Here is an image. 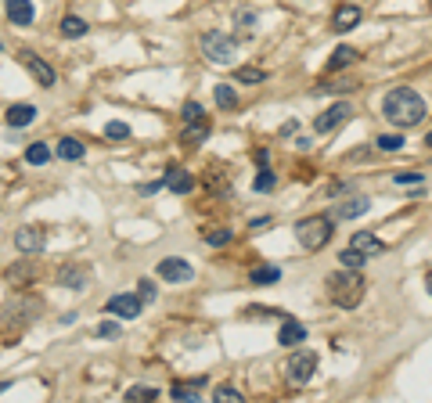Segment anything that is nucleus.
I'll use <instances>...</instances> for the list:
<instances>
[{"mask_svg": "<svg viewBox=\"0 0 432 403\" xmlns=\"http://www.w3.org/2000/svg\"><path fill=\"white\" fill-rule=\"evenodd\" d=\"M382 116L393 123V126H400V130H407V126H418L429 116V109H425V97L418 90L396 87V90H389L382 97Z\"/></svg>", "mask_w": 432, "mask_h": 403, "instance_id": "obj_1", "label": "nucleus"}, {"mask_svg": "<svg viewBox=\"0 0 432 403\" xmlns=\"http://www.w3.org/2000/svg\"><path fill=\"white\" fill-rule=\"evenodd\" d=\"M328 299L342 310H353L364 303V295H367V281H364V274L360 270H350V267H342L335 274H328Z\"/></svg>", "mask_w": 432, "mask_h": 403, "instance_id": "obj_2", "label": "nucleus"}, {"mask_svg": "<svg viewBox=\"0 0 432 403\" xmlns=\"http://www.w3.org/2000/svg\"><path fill=\"white\" fill-rule=\"evenodd\" d=\"M332 235H335V227H332V216H307V220H299L295 223V238H299V245L307 248V252H321L324 245L332 242Z\"/></svg>", "mask_w": 432, "mask_h": 403, "instance_id": "obj_3", "label": "nucleus"}, {"mask_svg": "<svg viewBox=\"0 0 432 403\" xmlns=\"http://www.w3.org/2000/svg\"><path fill=\"white\" fill-rule=\"evenodd\" d=\"M202 54L213 61V65H231L234 61V40L227 33H206L202 36Z\"/></svg>", "mask_w": 432, "mask_h": 403, "instance_id": "obj_4", "label": "nucleus"}, {"mask_svg": "<svg viewBox=\"0 0 432 403\" xmlns=\"http://www.w3.org/2000/svg\"><path fill=\"white\" fill-rule=\"evenodd\" d=\"M317 371V353L310 349H299L288 356V364H285V378H288V386H307V381L314 378Z\"/></svg>", "mask_w": 432, "mask_h": 403, "instance_id": "obj_5", "label": "nucleus"}, {"mask_svg": "<svg viewBox=\"0 0 432 403\" xmlns=\"http://www.w3.org/2000/svg\"><path fill=\"white\" fill-rule=\"evenodd\" d=\"M18 61L33 72V79L40 83V87H54V83H58V72H54L40 54H33V51H18Z\"/></svg>", "mask_w": 432, "mask_h": 403, "instance_id": "obj_6", "label": "nucleus"}, {"mask_svg": "<svg viewBox=\"0 0 432 403\" xmlns=\"http://www.w3.org/2000/svg\"><path fill=\"white\" fill-rule=\"evenodd\" d=\"M43 245H47L43 227L29 223V227H18V230H15V248L26 252V256H36V252H43Z\"/></svg>", "mask_w": 432, "mask_h": 403, "instance_id": "obj_7", "label": "nucleus"}, {"mask_svg": "<svg viewBox=\"0 0 432 403\" xmlns=\"http://www.w3.org/2000/svg\"><path fill=\"white\" fill-rule=\"evenodd\" d=\"M350 112H353V109H350L346 101H335L332 109H324V112L314 119V130H317V134H332V130H339V126L350 119Z\"/></svg>", "mask_w": 432, "mask_h": 403, "instance_id": "obj_8", "label": "nucleus"}, {"mask_svg": "<svg viewBox=\"0 0 432 403\" xmlns=\"http://www.w3.org/2000/svg\"><path fill=\"white\" fill-rule=\"evenodd\" d=\"M141 306H144V299L141 295H112V299H108V313L112 317H119V321H134V317H141Z\"/></svg>", "mask_w": 432, "mask_h": 403, "instance_id": "obj_9", "label": "nucleus"}, {"mask_svg": "<svg viewBox=\"0 0 432 403\" xmlns=\"http://www.w3.org/2000/svg\"><path fill=\"white\" fill-rule=\"evenodd\" d=\"M159 278H162V281H169V285H187V281L194 278V270H191V263H187V260L169 256V260H162V263H159Z\"/></svg>", "mask_w": 432, "mask_h": 403, "instance_id": "obj_10", "label": "nucleus"}, {"mask_svg": "<svg viewBox=\"0 0 432 403\" xmlns=\"http://www.w3.org/2000/svg\"><path fill=\"white\" fill-rule=\"evenodd\" d=\"M36 274H40V267H36V260L33 256H26V252H22V260L15 263V267H8V274H4V278H8V285H29L33 278H36Z\"/></svg>", "mask_w": 432, "mask_h": 403, "instance_id": "obj_11", "label": "nucleus"}, {"mask_svg": "<svg viewBox=\"0 0 432 403\" xmlns=\"http://www.w3.org/2000/svg\"><path fill=\"white\" fill-rule=\"evenodd\" d=\"M277 342L295 349L299 342H307V328H302L295 317H281V331H277Z\"/></svg>", "mask_w": 432, "mask_h": 403, "instance_id": "obj_12", "label": "nucleus"}, {"mask_svg": "<svg viewBox=\"0 0 432 403\" xmlns=\"http://www.w3.org/2000/svg\"><path fill=\"white\" fill-rule=\"evenodd\" d=\"M353 26H360V8L357 4H339L332 11V29L335 33H350Z\"/></svg>", "mask_w": 432, "mask_h": 403, "instance_id": "obj_13", "label": "nucleus"}, {"mask_svg": "<svg viewBox=\"0 0 432 403\" xmlns=\"http://www.w3.org/2000/svg\"><path fill=\"white\" fill-rule=\"evenodd\" d=\"M86 281H91V270L79 267V263H76V267L65 263V267L58 270V285H61V288H76V292H79V288H86Z\"/></svg>", "mask_w": 432, "mask_h": 403, "instance_id": "obj_14", "label": "nucleus"}, {"mask_svg": "<svg viewBox=\"0 0 432 403\" xmlns=\"http://www.w3.org/2000/svg\"><path fill=\"white\" fill-rule=\"evenodd\" d=\"M367 209H371V198H364V195H353V198H346V202H339L335 205V216L339 220H357V216H364Z\"/></svg>", "mask_w": 432, "mask_h": 403, "instance_id": "obj_15", "label": "nucleus"}, {"mask_svg": "<svg viewBox=\"0 0 432 403\" xmlns=\"http://www.w3.org/2000/svg\"><path fill=\"white\" fill-rule=\"evenodd\" d=\"M350 245H353L357 252H364V256H382V252H385V242L375 238L371 230H357V235L350 238Z\"/></svg>", "mask_w": 432, "mask_h": 403, "instance_id": "obj_16", "label": "nucleus"}, {"mask_svg": "<svg viewBox=\"0 0 432 403\" xmlns=\"http://www.w3.org/2000/svg\"><path fill=\"white\" fill-rule=\"evenodd\" d=\"M209 137V119L202 116V119H191L187 126H184V134H180V144L184 148H199L202 141Z\"/></svg>", "mask_w": 432, "mask_h": 403, "instance_id": "obj_17", "label": "nucleus"}, {"mask_svg": "<svg viewBox=\"0 0 432 403\" xmlns=\"http://www.w3.org/2000/svg\"><path fill=\"white\" fill-rule=\"evenodd\" d=\"M162 187H169L173 195H187V191L194 187V177L187 173V169H180V166H173L169 173H166V180H162Z\"/></svg>", "mask_w": 432, "mask_h": 403, "instance_id": "obj_18", "label": "nucleus"}, {"mask_svg": "<svg viewBox=\"0 0 432 403\" xmlns=\"http://www.w3.org/2000/svg\"><path fill=\"white\" fill-rule=\"evenodd\" d=\"M4 11H8V18L15 26H33V0H8L4 4Z\"/></svg>", "mask_w": 432, "mask_h": 403, "instance_id": "obj_19", "label": "nucleus"}, {"mask_svg": "<svg viewBox=\"0 0 432 403\" xmlns=\"http://www.w3.org/2000/svg\"><path fill=\"white\" fill-rule=\"evenodd\" d=\"M4 119H8V126H15V130H18V126H29V123L36 119V109H33V104H26V101H22V104H11Z\"/></svg>", "mask_w": 432, "mask_h": 403, "instance_id": "obj_20", "label": "nucleus"}, {"mask_svg": "<svg viewBox=\"0 0 432 403\" xmlns=\"http://www.w3.org/2000/svg\"><path fill=\"white\" fill-rule=\"evenodd\" d=\"M353 61H360V51H353V47H335L332 51V58H328V72H339V69H346V65H353Z\"/></svg>", "mask_w": 432, "mask_h": 403, "instance_id": "obj_21", "label": "nucleus"}, {"mask_svg": "<svg viewBox=\"0 0 432 403\" xmlns=\"http://www.w3.org/2000/svg\"><path fill=\"white\" fill-rule=\"evenodd\" d=\"M83 155H86L83 141H76V137H61V141H58V159H65V162H79Z\"/></svg>", "mask_w": 432, "mask_h": 403, "instance_id": "obj_22", "label": "nucleus"}, {"mask_svg": "<svg viewBox=\"0 0 432 403\" xmlns=\"http://www.w3.org/2000/svg\"><path fill=\"white\" fill-rule=\"evenodd\" d=\"M213 97H216V109H224V112H234L238 109V94H234L231 83H216Z\"/></svg>", "mask_w": 432, "mask_h": 403, "instance_id": "obj_23", "label": "nucleus"}, {"mask_svg": "<svg viewBox=\"0 0 432 403\" xmlns=\"http://www.w3.org/2000/svg\"><path fill=\"white\" fill-rule=\"evenodd\" d=\"M277 281H281V270L277 267H256L249 274V285H256V288H267V285H277Z\"/></svg>", "mask_w": 432, "mask_h": 403, "instance_id": "obj_24", "label": "nucleus"}, {"mask_svg": "<svg viewBox=\"0 0 432 403\" xmlns=\"http://www.w3.org/2000/svg\"><path fill=\"white\" fill-rule=\"evenodd\" d=\"M86 29H91V26H86L83 18H76V15H65V18H61V36H69V40L86 36Z\"/></svg>", "mask_w": 432, "mask_h": 403, "instance_id": "obj_25", "label": "nucleus"}, {"mask_svg": "<svg viewBox=\"0 0 432 403\" xmlns=\"http://www.w3.org/2000/svg\"><path fill=\"white\" fill-rule=\"evenodd\" d=\"M339 260H342V267H350V270H360V267L367 263V256H364V252H357L353 245H346V248L339 252Z\"/></svg>", "mask_w": 432, "mask_h": 403, "instance_id": "obj_26", "label": "nucleus"}, {"mask_svg": "<svg viewBox=\"0 0 432 403\" xmlns=\"http://www.w3.org/2000/svg\"><path fill=\"white\" fill-rule=\"evenodd\" d=\"M199 386H206V378L191 381V386H184V381H177V386H173V400H199Z\"/></svg>", "mask_w": 432, "mask_h": 403, "instance_id": "obj_27", "label": "nucleus"}, {"mask_svg": "<svg viewBox=\"0 0 432 403\" xmlns=\"http://www.w3.org/2000/svg\"><path fill=\"white\" fill-rule=\"evenodd\" d=\"M263 79H267V72L256 69V65H245V69L234 72V83H263Z\"/></svg>", "mask_w": 432, "mask_h": 403, "instance_id": "obj_28", "label": "nucleus"}, {"mask_svg": "<svg viewBox=\"0 0 432 403\" xmlns=\"http://www.w3.org/2000/svg\"><path fill=\"white\" fill-rule=\"evenodd\" d=\"M47 159H51V148H47V144H29V148H26V162L43 166Z\"/></svg>", "mask_w": 432, "mask_h": 403, "instance_id": "obj_29", "label": "nucleus"}, {"mask_svg": "<svg viewBox=\"0 0 432 403\" xmlns=\"http://www.w3.org/2000/svg\"><path fill=\"white\" fill-rule=\"evenodd\" d=\"M105 137H108V141H126V137H130V126L119 123V119H112V123L105 126Z\"/></svg>", "mask_w": 432, "mask_h": 403, "instance_id": "obj_30", "label": "nucleus"}, {"mask_svg": "<svg viewBox=\"0 0 432 403\" xmlns=\"http://www.w3.org/2000/svg\"><path fill=\"white\" fill-rule=\"evenodd\" d=\"M126 400H159V389H151V386H130L126 389Z\"/></svg>", "mask_w": 432, "mask_h": 403, "instance_id": "obj_31", "label": "nucleus"}, {"mask_svg": "<svg viewBox=\"0 0 432 403\" xmlns=\"http://www.w3.org/2000/svg\"><path fill=\"white\" fill-rule=\"evenodd\" d=\"M403 148V137L400 134H382L378 137V152H400Z\"/></svg>", "mask_w": 432, "mask_h": 403, "instance_id": "obj_32", "label": "nucleus"}, {"mask_svg": "<svg viewBox=\"0 0 432 403\" xmlns=\"http://www.w3.org/2000/svg\"><path fill=\"white\" fill-rule=\"evenodd\" d=\"M277 177H274V169H259V177H256V191H274Z\"/></svg>", "mask_w": 432, "mask_h": 403, "instance_id": "obj_33", "label": "nucleus"}, {"mask_svg": "<svg viewBox=\"0 0 432 403\" xmlns=\"http://www.w3.org/2000/svg\"><path fill=\"white\" fill-rule=\"evenodd\" d=\"M328 90H357L353 79H339V83H324V87H317V94H328Z\"/></svg>", "mask_w": 432, "mask_h": 403, "instance_id": "obj_34", "label": "nucleus"}, {"mask_svg": "<svg viewBox=\"0 0 432 403\" xmlns=\"http://www.w3.org/2000/svg\"><path fill=\"white\" fill-rule=\"evenodd\" d=\"M206 242H209V245H227V242H231V227H220V230H209V235H206Z\"/></svg>", "mask_w": 432, "mask_h": 403, "instance_id": "obj_35", "label": "nucleus"}, {"mask_svg": "<svg viewBox=\"0 0 432 403\" xmlns=\"http://www.w3.org/2000/svg\"><path fill=\"white\" fill-rule=\"evenodd\" d=\"M137 295H141V299H144V303H151V299H155V281H148V278H141V281H137Z\"/></svg>", "mask_w": 432, "mask_h": 403, "instance_id": "obj_36", "label": "nucleus"}, {"mask_svg": "<svg viewBox=\"0 0 432 403\" xmlns=\"http://www.w3.org/2000/svg\"><path fill=\"white\" fill-rule=\"evenodd\" d=\"M180 116H184V123H191V119H202L206 112H202V104H199V101H187Z\"/></svg>", "mask_w": 432, "mask_h": 403, "instance_id": "obj_37", "label": "nucleus"}, {"mask_svg": "<svg viewBox=\"0 0 432 403\" xmlns=\"http://www.w3.org/2000/svg\"><path fill=\"white\" fill-rule=\"evenodd\" d=\"M216 400H227V403H234V400H242V393H238L234 386H216Z\"/></svg>", "mask_w": 432, "mask_h": 403, "instance_id": "obj_38", "label": "nucleus"}, {"mask_svg": "<svg viewBox=\"0 0 432 403\" xmlns=\"http://www.w3.org/2000/svg\"><path fill=\"white\" fill-rule=\"evenodd\" d=\"M396 184H422V169H407V173H396Z\"/></svg>", "mask_w": 432, "mask_h": 403, "instance_id": "obj_39", "label": "nucleus"}, {"mask_svg": "<svg viewBox=\"0 0 432 403\" xmlns=\"http://www.w3.org/2000/svg\"><path fill=\"white\" fill-rule=\"evenodd\" d=\"M98 335H101V338H116V335H119V324H116V321H105V324H98Z\"/></svg>", "mask_w": 432, "mask_h": 403, "instance_id": "obj_40", "label": "nucleus"}, {"mask_svg": "<svg viewBox=\"0 0 432 403\" xmlns=\"http://www.w3.org/2000/svg\"><path fill=\"white\" fill-rule=\"evenodd\" d=\"M252 22H256V15H238V26H242V29L252 26Z\"/></svg>", "mask_w": 432, "mask_h": 403, "instance_id": "obj_41", "label": "nucleus"}, {"mask_svg": "<svg viewBox=\"0 0 432 403\" xmlns=\"http://www.w3.org/2000/svg\"><path fill=\"white\" fill-rule=\"evenodd\" d=\"M425 144H429V148H432V134H429V137H425Z\"/></svg>", "mask_w": 432, "mask_h": 403, "instance_id": "obj_42", "label": "nucleus"}, {"mask_svg": "<svg viewBox=\"0 0 432 403\" xmlns=\"http://www.w3.org/2000/svg\"><path fill=\"white\" fill-rule=\"evenodd\" d=\"M0 47H4V44H0Z\"/></svg>", "mask_w": 432, "mask_h": 403, "instance_id": "obj_43", "label": "nucleus"}]
</instances>
